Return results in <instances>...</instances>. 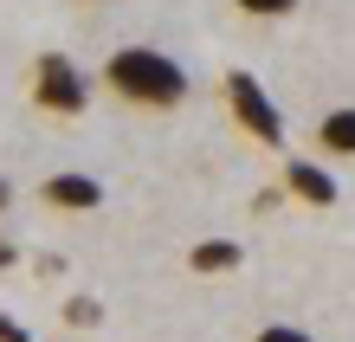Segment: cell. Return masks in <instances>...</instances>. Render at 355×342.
<instances>
[{
    "label": "cell",
    "mask_w": 355,
    "mask_h": 342,
    "mask_svg": "<svg viewBox=\"0 0 355 342\" xmlns=\"http://www.w3.org/2000/svg\"><path fill=\"white\" fill-rule=\"evenodd\" d=\"M33 103L52 110V117H78L91 103V78L78 71L65 52H39V65H33Z\"/></svg>",
    "instance_id": "obj_2"
},
{
    "label": "cell",
    "mask_w": 355,
    "mask_h": 342,
    "mask_svg": "<svg viewBox=\"0 0 355 342\" xmlns=\"http://www.w3.org/2000/svg\"><path fill=\"white\" fill-rule=\"evenodd\" d=\"M284 187L297 194L304 207H336L343 200V187H336V175H323L310 155H284Z\"/></svg>",
    "instance_id": "obj_4"
},
{
    "label": "cell",
    "mask_w": 355,
    "mask_h": 342,
    "mask_svg": "<svg viewBox=\"0 0 355 342\" xmlns=\"http://www.w3.org/2000/svg\"><path fill=\"white\" fill-rule=\"evenodd\" d=\"M0 342H33V336H26V330H19V323H13V316H7V310H0Z\"/></svg>",
    "instance_id": "obj_11"
},
{
    "label": "cell",
    "mask_w": 355,
    "mask_h": 342,
    "mask_svg": "<svg viewBox=\"0 0 355 342\" xmlns=\"http://www.w3.org/2000/svg\"><path fill=\"white\" fill-rule=\"evenodd\" d=\"M259 342H310V336L291 330V323H271V330H259Z\"/></svg>",
    "instance_id": "obj_10"
},
{
    "label": "cell",
    "mask_w": 355,
    "mask_h": 342,
    "mask_svg": "<svg viewBox=\"0 0 355 342\" xmlns=\"http://www.w3.org/2000/svg\"><path fill=\"white\" fill-rule=\"evenodd\" d=\"M13 207V187H7V175H0V213H7Z\"/></svg>",
    "instance_id": "obj_12"
},
{
    "label": "cell",
    "mask_w": 355,
    "mask_h": 342,
    "mask_svg": "<svg viewBox=\"0 0 355 342\" xmlns=\"http://www.w3.org/2000/svg\"><path fill=\"white\" fill-rule=\"evenodd\" d=\"M297 0H239V13H252V19H284Z\"/></svg>",
    "instance_id": "obj_9"
},
{
    "label": "cell",
    "mask_w": 355,
    "mask_h": 342,
    "mask_svg": "<svg viewBox=\"0 0 355 342\" xmlns=\"http://www.w3.org/2000/svg\"><path fill=\"white\" fill-rule=\"evenodd\" d=\"M103 78H110V91L123 103H142V110H175V103L187 97V71L175 65L168 52H155V46H123V52H110Z\"/></svg>",
    "instance_id": "obj_1"
},
{
    "label": "cell",
    "mask_w": 355,
    "mask_h": 342,
    "mask_svg": "<svg viewBox=\"0 0 355 342\" xmlns=\"http://www.w3.org/2000/svg\"><path fill=\"white\" fill-rule=\"evenodd\" d=\"M226 103H233L239 130L252 136V142H265V148H278V142H284V117H278L271 91H265L252 71H226Z\"/></svg>",
    "instance_id": "obj_3"
},
{
    "label": "cell",
    "mask_w": 355,
    "mask_h": 342,
    "mask_svg": "<svg viewBox=\"0 0 355 342\" xmlns=\"http://www.w3.org/2000/svg\"><path fill=\"white\" fill-rule=\"evenodd\" d=\"M39 200L58 207V213H91V207L103 200V187H97L91 175H52L46 187H39Z\"/></svg>",
    "instance_id": "obj_5"
},
{
    "label": "cell",
    "mask_w": 355,
    "mask_h": 342,
    "mask_svg": "<svg viewBox=\"0 0 355 342\" xmlns=\"http://www.w3.org/2000/svg\"><path fill=\"white\" fill-rule=\"evenodd\" d=\"M65 323H71V330H91V323H103L97 297H71V304H65Z\"/></svg>",
    "instance_id": "obj_8"
},
{
    "label": "cell",
    "mask_w": 355,
    "mask_h": 342,
    "mask_svg": "<svg viewBox=\"0 0 355 342\" xmlns=\"http://www.w3.org/2000/svg\"><path fill=\"white\" fill-rule=\"evenodd\" d=\"M187 265H194V271H233L239 265V246L233 239H200L194 252H187Z\"/></svg>",
    "instance_id": "obj_6"
},
{
    "label": "cell",
    "mask_w": 355,
    "mask_h": 342,
    "mask_svg": "<svg viewBox=\"0 0 355 342\" xmlns=\"http://www.w3.org/2000/svg\"><path fill=\"white\" fill-rule=\"evenodd\" d=\"M323 148H329V155H355V103L323 117Z\"/></svg>",
    "instance_id": "obj_7"
},
{
    "label": "cell",
    "mask_w": 355,
    "mask_h": 342,
    "mask_svg": "<svg viewBox=\"0 0 355 342\" xmlns=\"http://www.w3.org/2000/svg\"><path fill=\"white\" fill-rule=\"evenodd\" d=\"M13 259H19V252H13V246H0V271H7V265H13Z\"/></svg>",
    "instance_id": "obj_13"
}]
</instances>
